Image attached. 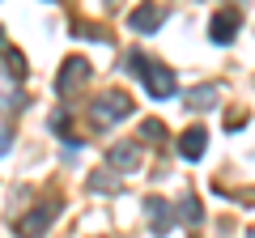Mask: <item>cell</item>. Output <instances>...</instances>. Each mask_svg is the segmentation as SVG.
Instances as JSON below:
<instances>
[{
	"label": "cell",
	"mask_w": 255,
	"mask_h": 238,
	"mask_svg": "<svg viewBox=\"0 0 255 238\" xmlns=\"http://www.w3.org/2000/svg\"><path fill=\"white\" fill-rule=\"evenodd\" d=\"M124 115H132V102H128L124 94H107V98L94 107V119H98V123H111V119H124Z\"/></svg>",
	"instance_id": "6da1fadb"
},
{
	"label": "cell",
	"mask_w": 255,
	"mask_h": 238,
	"mask_svg": "<svg viewBox=\"0 0 255 238\" xmlns=\"http://www.w3.org/2000/svg\"><path fill=\"white\" fill-rule=\"evenodd\" d=\"M140 77H145V90L153 94V98H170V94H174V77L166 73V68L145 64V73H140Z\"/></svg>",
	"instance_id": "7a4b0ae2"
},
{
	"label": "cell",
	"mask_w": 255,
	"mask_h": 238,
	"mask_svg": "<svg viewBox=\"0 0 255 238\" xmlns=\"http://www.w3.org/2000/svg\"><path fill=\"white\" fill-rule=\"evenodd\" d=\"M81 77H90V64L68 60V64H64V73H60V81H55V90H60V94H73V85L81 81Z\"/></svg>",
	"instance_id": "3957f363"
},
{
	"label": "cell",
	"mask_w": 255,
	"mask_h": 238,
	"mask_svg": "<svg viewBox=\"0 0 255 238\" xmlns=\"http://www.w3.org/2000/svg\"><path fill=\"white\" fill-rule=\"evenodd\" d=\"M234 26H238V13H217L213 17V43H230L234 38Z\"/></svg>",
	"instance_id": "277c9868"
},
{
	"label": "cell",
	"mask_w": 255,
	"mask_h": 238,
	"mask_svg": "<svg viewBox=\"0 0 255 238\" xmlns=\"http://www.w3.org/2000/svg\"><path fill=\"white\" fill-rule=\"evenodd\" d=\"M179 153H183V157H191V162H196V157H204V132H200V128L183 132V140H179Z\"/></svg>",
	"instance_id": "5b68a950"
},
{
	"label": "cell",
	"mask_w": 255,
	"mask_h": 238,
	"mask_svg": "<svg viewBox=\"0 0 255 238\" xmlns=\"http://www.w3.org/2000/svg\"><path fill=\"white\" fill-rule=\"evenodd\" d=\"M128 21H132V30H157V26H162V9L145 4V9H136L132 17H128Z\"/></svg>",
	"instance_id": "8992f818"
},
{
	"label": "cell",
	"mask_w": 255,
	"mask_h": 238,
	"mask_svg": "<svg viewBox=\"0 0 255 238\" xmlns=\"http://www.w3.org/2000/svg\"><path fill=\"white\" fill-rule=\"evenodd\" d=\"M149 221H153L157 234H170V209H166V200H149Z\"/></svg>",
	"instance_id": "52a82bcc"
},
{
	"label": "cell",
	"mask_w": 255,
	"mask_h": 238,
	"mask_svg": "<svg viewBox=\"0 0 255 238\" xmlns=\"http://www.w3.org/2000/svg\"><path fill=\"white\" fill-rule=\"evenodd\" d=\"M51 213H55V209H51V204H43V209H38V213H34V217H26V221H21V226H17V230H21V234H26V238H34V234H38V230H43V226H47V221H51Z\"/></svg>",
	"instance_id": "ba28073f"
},
{
	"label": "cell",
	"mask_w": 255,
	"mask_h": 238,
	"mask_svg": "<svg viewBox=\"0 0 255 238\" xmlns=\"http://www.w3.org/2000/svg\"><path fill=\"white\" fill-rule=\"evenodd\" d=\"M187 102H191L196 111H209L213 102H217V85H200V90H191V94H187Z\"/></svg>",
	"instance_id": "9c48e42d"
},
{
	"label": "cell",
	"mask_w": 255,
	"mask_h": 238,
	"mask_svg": "<svg viewBox=\"0 0 255 238\" xmlns=\"http://www.w3.org/2000/svg\"><path fill=\"white\" fill-rule=\"evenodd\" d=\"M111 162L132 170V166H136V145H119V149H111Z\"/></svg>",
	"instance_id": "30bf717a"
},
{
	"label": "cell",
	"mask_w": 255,
	"mask_h": 238,
	"mask_svg": "<svg viewBox=\"0 0 255 238\" xmlns=\"http://www.w3.org/2000/svg\"><path fill=\"white\" fill-rule=\"evenodd\" d=\"M179 217L187 221V226H200V221H204V213H200V204H196V200H191V196H187V200L179 204Z\"/></svg>",
	"instance_id": "8fae6325"
},
{
	"label": "cell",
	"mask_w": 255,
	"mask_h": 238,
	"mask_svg": "<svg viewBox=\"0 0 255 238\" xmlns=\"http://www.w3.org/2000/svg\"><path fill=\"white\" fill-rule=\"evenodd\" d=\"M162 123H157V119H149V123H145V128H140V136H149V140H162Z\"/></svg>",
	"instance_id": "7c38bea8"
},
{
	"label": "cell",
	"mask_w": 255,
	"mask_h": 238,
	"mask_svg": "<svg viewBox=\"0 0 255 238\" xmlns=\"http://www.w3.org/2000/svg\"><path fill=\"white\" fill-rule=\"evenodd\" d=\"M90 187H94V192H107V187H115V179H111V174H94Z\"/></svg>",
	"instance_id": "4fadbf2b"
},
{
	"label": "cell",
	"mask_w": 255,
	"mask_h": 238,
	"mask_svg": "<svg viewBox=\"0 0 255 238\" xmlns=\"http://www.w3.org/2000/svg\"><path fill=\"white\" fill-rule=\"evenodd\" d=\"M4 149H9V132H0V153H4Z\"/></svg>",
	"instance_id": "5bb4252c"
}]
</instances>
